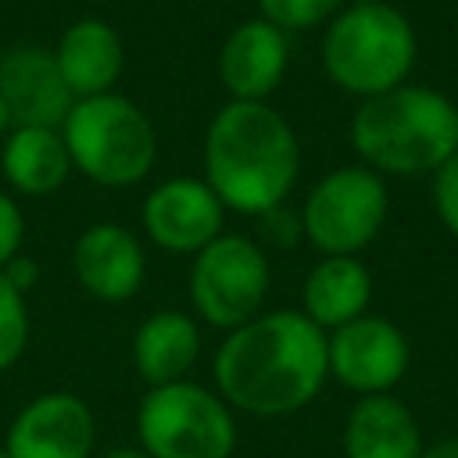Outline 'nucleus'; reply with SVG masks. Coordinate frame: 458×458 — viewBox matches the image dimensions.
<instances>
[{
	"label": "nucleus",
	"instance_id": "1",
	"mask_svg": "<svg viewBox=\"0 0 458 458\" xmlns=\"http://www.w3.org/2000/svg\"><path fill=\"white\" fill-rule=\"evenodd\" d=\"M215 390L233 411L279 419L301 411L329 379L326 329L301 308L261 311L225 333L215 351Z\"/></svg>",
	"mask_w": 458,
	"mask_h": 458
},
{
	"label": "nucleus",
	"instance_id": "2",
	"mask_svg": "<svg viewBox=\"0 0 458 458\" xmlns=\"http://www.w3.org/2000/svg\"><path fill=\"white\" fill-rule=\"evenodd\" d=\"M301 175L293 125L268 100H225L204 132V182L225 211L268 215Z\"/></svg>",
	"mask_w": 458,
	"mask_h": 458
},
{
	"label": "nucleus",
	"instance_id": "3",
	"mask_svg": "<svg viewBox=\"0 0 458 458\" xmlns=\"http://www.w3.org/2000/svg\"><path fill=\"white\" fill-rule=\"evenodd\" d=\"M351 147L379 175H433L458 154V107L433 86H394L358 104Z\"/></svg>",
	"mask_w": 458,
	"mask_h": 458
},
{
	"label": "nucleus",
	"instance_id": "4",
	"mask_svg": "<svg viewBox=\"0 0 458 458\" xmlns=\"http://www.w3.org/2000/svg\"><path fill=\"white\" fill-rule=\"evenodd\" d=\"M318 54L333 86L369 100L408 82L419 57V39L408 14L394 4L354 0L326 21Z\"/></svg>",
	"mask_w": 458,
	"mask_h": 458
},
{
	"label": "nucleus",
	"instance_id": "5",
	"mask_svg": "<svg viewBox=\"0 0 458 458\" xmlns=\"http://www.w3.org/2000/svg\"><path fill=\"white\" fill-rule=\"evenodd\" d=\"M61 136L72 168L107 190H129L143 182L157 161L154 122L136 100L122 93L75 100L61 122Z\"/></svg>",
	"mask_w": 458,
	"mask_h": 458
},
{
	"label": "nucleus",
	"instance_id": "6",
	"mask_svg": "<svg viewBox=\"0 0 458 458\" xmlns=\"http://www.w3.org/2000/svg\"><path fill=\"white\" fill-rule=\"evenodd\" d=\"M136 437L150 458H233L236 415L218 390L179 379L143 394Z\"/></svg>",
	"mask_w": 458,
	"mask_h": 458
},
{
	"label": "nucleus",
	"instance_id": "7",
	"mask_svg": "<svg viewBox=\"0 0 458 458\" xmlns=\"http://www.w3.org/2000/svg\"><path fill=\"white\" fill-rule=\"evenodd\" d=\"M390 193L379 172L365 165H344L326 172L304 197L297 215L301 236L326 254H361L386 225Z\"/></svg>",
	"mask_w": 458,
	"mask_h": 458
},
{
	"label": "nucleus",
	"instance_id": "8",
	"mask_svg": "<svg viewBox=\"0 0 458 458\" xmlns=\"http://www.w3.org/2000/svg\"><path fill=\"white\" fill-rule=\"evenodd\" d=\"M268 279L265 250L243 233H222L193 254L186 293L200 322L229 333L261 315Z\"/></svg>",
	"mask_w": 458,
	"mask_h": 458
},
{
	"label": "nucleus",
	"instance_id": "9",
	"mask_svg": "<svg viewBox=\"0 0 458 458\" xmlns=\"http://www.w3.org/2000/svg\"><path fill=\"white\" fill-rule=\"evenodd\" d=\"M329 376L358 397L390 394L411 361L408 336L397 322L383 315H361L333 333H326Z\"/></svg>",
	"mask_w": 458,
	"mask_h": 458
},
{
	"label": "nucleus",
	"instance_id": "10",
	"mask_svg": "<svg viewBox=\"0 0 458 458\" xmlns=\"http://www.w3.org/2000/svg\"><path fill=\"white\" fill-rule=\"evenodd\" d=\"M225 204L204 182V175H172L157 182L143 200V233L168 254L193 258L215 236H222Z\"/></svg>",
	"mask_w": 458,
	"mask_h": 458
},
{
	"label": "nucleus",
	"instance_id": "11",
	"mask_svg": "<svg viewBox=\"0 0 458 458\" xmlns=\"http://www.w3.org/2000/svg\"><path fill=\"white\" fill-rule=\"evenodd\" d=\"M97 422L79 394L50 390L21 404L7 426V458H89Z\"/></svg>",
	"mask_w": 458,
	"mask_h": 458
},
{
	"label": "nucleus",
	"instance_id": "12",
	"mask_svg": "<svg viewBox=\"0 0 458 458\" xmlns=\"http://www.w3.org/2000/svg\"><path fill=\"white\" fill-rule=\"evenodd\" d=\"M72 272L89 297L125 304L143 286L147 254L132 229L118 222H97L79 233L72 247Z\"/></svg>",
	"mask_w": 458,
	"mask_h": 458
},
{
	"label": "nucleus",
	"instance_id": "13",
	"mask_svg": "<svg viewBox=\"0 0 458 458\" xmlns=\"http://www.w3.org/2000/svg\"><path fill=\"white\" fill-rule=\"evenodd\" d=\"M0 97L7 100L11 122L18 125H36V129H61L68 118L75 97L68 93L54 50L43 47H11L0 54Z\"/></svg>",
	"mask_w": 458,
	"mask_h": 458
},
{
	"label": "nucleus",
	"instance_id": "14",
	"mask_svg": "<svg viewBox=\"0 0 458 458\" xmlns=\"http://www.w3.org/2000/svg\"><path fill=\"white\" fill-rule=\"evenodd\" d=\"M290 64V39L272 21L247 18L218 47V82L233 100H265L279 89Z\"/></svg>",
	"mask_w": 458,
	"mask_h": 458
},
{
	"label": "nucleus",
	"instance_id": "15",
	"mask_svg": "<svg viewBox=\"0 0 458 458\" xmlns=\"http://www.w3.org/2000/svg\"><path fill=\"white\" fill-rule=\"evenodd\" d=\"M57 72L75 100L114 93V82L125 68V47L111 21L79 18L72 21L54 47Z\"/></svg>",
	"mask_w": 458,
	"mask_h": 458
},
{
	"label": "nucleus",
	"instance_id": "16",
	"mask_svg": "<svg viewBox=\"0 0 458 458\" xmlns=\"http://www.w3.org/2000/svg\"><path fill=\"white\" fill-rule=\"evenodd\" d=\"M372 272L358 254H326L301 286V311L326 333L369 315Z\"/></svg>",
	"mask_w": 458,
	"mask_h": 458
},
{
	"label": "nucleus",
	"instance_id": "17",
	"mask_svg": "<svg viewBox=\"0 0 458 458\" xmlns=\"http://www.w3.org/2000/svg\"><path fill=\"white\" fill-rule=\"evenodd\" d=\"M422 429L394 394L358 397L344 422V458H419Z\"/></svg>",
	"mask_w": 458,
	"mask_h": 458
},
{
	"label": "nucleus",
	"instance_id": "18",
	"mask_svg": "<svg viewBox=\"0 0 458 458\" xmlns=\"http://www.w3.org/2000/svg\"><path fill=\"white\" fill-rule=\"evenodd\" d=\"M200 358V322L179 308L147 315L132 333V365L147 386L186 379Z\"/></svg>",
	"mask_w": 458,
	"mask_h": 458
},
{
	"label": "nucleus",
	"instance_id": "19",
	"mask_svg": "<svg viewBox=\"0 0 458 458\" xmlns=\"http://www.w3.org/2000/svg\"><path fill=\"white\" fill-rule=\"evenodd\" d=\"M0 168L4 179L25 197L57 193L72 175V157L61 129H36V125L11 129L0 147Z\"/></svg>",
	"mask_w": 458,
	"mask_h": 458
},
{
	"label": "nucleus",
	"instance_id": "20",
	"mask_svg": "<svg viewBox=\"0 0 458 458\" xmlns=\"http://www.w3.org/2000/svg\"><path fill=\"white\" fill-rule=\"evenodd\" d=\"M29 347V308L25 293L11 286V279L0 272V372L18 365V358Z\"/></svg>",
	"mask_w": 458,
	"mask_h": 458
},
{
	"label": "nucleus",
	"instance_id": "21",
	"mask_svg": "<svg viewBox=\"0 0 458 458\" xmlns=\"http://www.w3.org/2000/svg\"><path fill=\"white\" fill-rule=\"evenodd\" d=\"M258 14L283 32H304L326 25L347 0H254Z\"/></svg>",
	"mask_w": 458,
	"mask_h": 458
},
{
	"label": "nucleus",
	"instance_id": "22",
	"mask_svg": "<svg viewBox=\"0 0 458 458\" xmlns=\"http://www.w3.org/2000/svg\"><path fill=\"white\" fill-rule=\"evenodd\" d=\"M429 200L440 218V225L458 240V154H451L433 175H429Z\"/></svg>",
	"mask_w": 458,
	"mask_h": 458
},
{
	"label": "nucleus",
	"instance_id": "23",
	"mask_svg": "<svg viewBox=\"0 0 458 458\" xmlns=\"http://www.w3.org/2000/svg\"><path fill=\"white\" fill-rule=\"evenodd\" d=\"M25 243V215L11 193L0 190V268H7Z\"/></svg>",
	"mask_w": 458,
	"mask_h": 458
},
{
	"label": "nucleus",
	"instance_id": "24",
	"mask_svg": "<svg viewBox=\"0 0 458 458\" xmlns=\"http://www.w3.org/2000/svg\"><path fill=\"white\" fill-rule=\"evenodd\" d=\"M0 272H4V276L11 279V286H18L21 293H25V290L36 283V261H29V258H21V254H18V258H14L7 268H0Z\"/></svg>",
	"mask_w": 458,
	"mask_h": 458
},
{
	"label": "nucleus",
	"instance_id": "25",
	"mask_svg": "<svg viewBox=\"0 0 458 458\" xmlns=\"http://www.w3.org/2000/svg\"><path fill=\"white\" fill-rule=\"evenodd\" d=\"M419 458H458V437H444V440L426 444Z\"/></svg>",
	"mask_w": 458,
	"mask_h": 458
},
{
	"label": "nucleus",
	"instance_id": "26",
	"mask_svg": "<svg viewBox=\"0 0 458 458\" xmlns=\"http://www.w3.org/2000/svg\"><path fill=\"white\" fill-rule=\"evenodd\" d=\"M11 129H14V122H11V111H7V100L0 97V140H4Z\"/></svg>",
	"mask_w": 458,
	"mask_h": 458
},
{
	"label": "nucleus",
	"instance_id": "27",
	"mask_svg": "<svg viewBox=\"0 0 458 458\" xmlns=\"http://www.w3.org/2000/svg\"><path fill=\"white\" fill-rule=\"evenodd\" d=\"M104 458H150L143 447H118V451H111V454H104Z\"/></svg>",
	"mask_w": 458,
	"mask_h": 458
},
{
	"label": "nucleus",
	"instance_id": "28",
	"mask_svg": "<svg viewBox=\"0 0 458 458\" xmlns=\"http://www.w3.org/2000/svg\"><path fill=\"white\" fill-rule=\"evenodd\" d=\"M0 458H7V451H4V444H0Z\"/></svg>",
	"mask_w": 458,
	"mask_h": 458
}]
</instances>
